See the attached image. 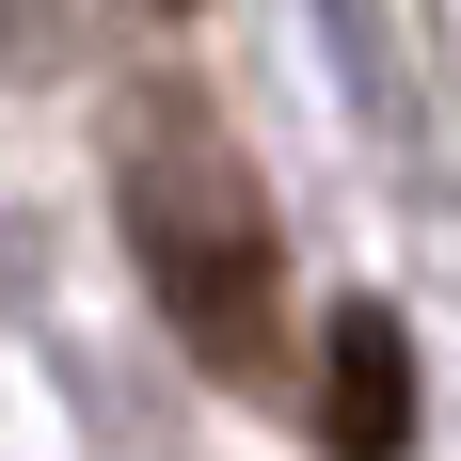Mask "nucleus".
<instances>
[{
	"label": "nucleus",
	"mask_w": 461,
	"mask_h": 461,
	"mask_svg": "<svg viewBox=\"0 0 461 461\" xmlns=\"http://www.w3.org/2000/svg\"><path fill=\"white\" fill-rule=\"evenodd\" d=\"M319 429L350 461H398V446H414V350H398L382 303H334V334H319Z\"/></svg>",
	"instance_id": "2"
},
{
	"label": "nucleus",
	"mask_w": 461,
	"mask_h": 461,
	"mask_svg": "<svg viewBox=\"0 0 461 461\" xmlns=\"http://www.w3.org/2000/svg\"><path fill=\"white\" fill-rule=\"evenodd\" d=\"M112 191H128V239H143V286L207 382L239 398H286V239H271V191L191 95H128V143H112Z\"/></svg>",
	"instance_id": "1"
}]
</instances>
